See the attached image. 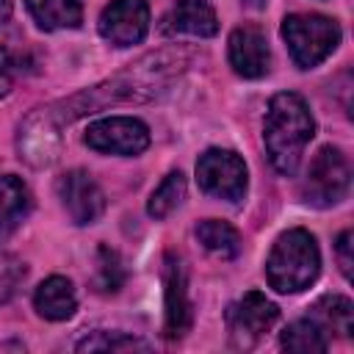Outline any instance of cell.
<instances>
[{
  "instance_id": "1",
  "label": "cell",
  "mask_w": 354,
  "mask_h": 354,
  "mask_svg": "<svg viewBox=\"0 0 354 354\" xmlns=\"http://www.w3.org/2000/svg\"><path fill=\"white\" fill-rule=\"evenodd\" d=\"M313 136H315V122L304 97L296 91L274 94L266 111V124H263V141H266L271 166L279 174L290 177L299 169L304 147L310 144Z\"/></svg>"
},
{
  "instance_id": "2",
  "label": "cell",
  "mask_w": 354,
  "mask_h": 354,
  "mask_svg": "<svg viewBox=\"0 0 354 354\" xmlns=\"http://www.w3.org/2000/svg\"><path fill=\"white\" fill-rule=\"evenodd\" d=\"M318 271H321L318 243L307 230L299 227L282 232L266 260V277L277 293H299L310 288Z\"/></svg>"
},
{
  "instance_id": "3",
  "label": "cell",
  "mask_w": 354,
  "mask_h": 354,
  "mask_svg": "<svg viewBox=\"0 0 354 354\" xmlns=\"http://www.w3.org/2000/svg\"><path fill=\"white\" fill-rule=\"evenodd\" d=\"M282 39L293 64L299 69H313L340 44V28L324 14H290L282 19Z\"/></svg>"
},
{
  "instance_id": "4",
  "label": "cell",
  "mask_w": 354,
  "mask_h": 354,
  "mask_svg": "<svg viewBox=\"0 0 354 354\" xmlns=\"http://www.w3.org/2000/svg\"><path fill=\"white\" fill-rule=\"evenodd\" d=\"M348 185H351L348 158L337 147H321L307 169L301 194H304V202H310L315 207H329V205H337L340 199H346Z\"/></svg>"
},
{
  "instance_id": "5",
  "label": "cell",
  "mask_w": 354,
  "mask_h": 354,
  "mask_svg": "<svg viewBox=\"0 0 354 354\" xmlns=\"http://www.w3.org/2000/svg\"><path fill=\"white\" fill-rule=\"evenodd\" d=\"M196 183L207 196L241 202L246 194V163L232 149H207L196 160Z\"/></svg>"
},
{
  "instance_id": "6",
  "label": "cell",
  "mask_w": 354,
  "mask_h": 354,
  "mask_svg": "<svg viewBox=\"0 0 354 354\" xmlns=\"http://www.w3.org/2000/svg\"><path fill=\"white\" fill-rule=\"evenodd\" d=\"M279 318V307L260 290L243 293L227 307V332L235 348H252Z\"/></svg>"
},
{
  "instance_id": "7",
  "label": "cell",
  "mask_w": 354,
  "mask_h": 354,
  "mask_svg": "<svg viewBox=\"0 0 354 354\" xmlns=\"http://www.w3.org/2000/svg\"><path fill=\"white\" fill-rule=\"evenodd\" d=\"M83 141L105 155H141L149 147V130L133 116H108L91 122Z\"/></svg>"
},
{
  "instance_id": "8",
  "label": "cell",
  "mask_w": 354,
  "mask_h": 354,
  "mask_svg": "<svg viewBox=\"0 0 354 354\" xmlns=\"http://www.w3.org/2000/svg\"><path fill=\"white\" fill-rule=\"evenodd\" d=\"M149 30L147 0H111L100 14V36L116 47L138 44Z\"/></svg>"
},
{
  "instance_id": "9",
  "label": "cell",
  "mask_w": 354,
  "mask_h": 354,
  "mask_svg": "<svg viewBox=\"0 0 354 354\" xmlns=\"http://www.w3.org/2000/svg\"><path fill=\"white\" fill-rule=\"evenodd\" d=\"M58 199L75 224H94L105 210V196L88 171L72 169L58 177Z\"/></svg>"
},
{
  "instance_id": "10",
  "label": "cell",
  "mask_w": 354,
  "mask_h": 354,
  "mask_svg": "<svg viewBox=\"0 0 354 354\" xmlns=\"http://www.w3.org/2000/svg\"><path fill=\"white\" fill-rule=\"evenodd\" d=\"M163 304H166V321H163V335L169 340H177L188 332L191 326V301H188V279L185 268L174 254H166L163 266Z\"/></svg>"
},
{
  "instance_id": "11",
  "label": "cell",
  "mask_w": 354,
  "mask_h": 354,
  "mask_svg": "<svg viewBox=\"0 0 354 354\" xmlns=\"http://www.w3.org/2000/svg\"><path fill=\"white\" fill-rule=\"evenodd\" d=\"M230 64L241 77H263L271 64L268 41L254 25L235 28L230 33Z\"/></svg>"
},
{
  "instance_id": "12",
  "label": "cell",
  "mask_w": 354,
  "mask_h": 354,
  "mask_svg": "<svg viewBox=\"0 0 354 354\" xmlns=\"http://www.w3.org/2000/svg\"><path fill=\"white\" fill-rule=\"evenodd\" d=\"M163 30L207 39V36H216L218 19L207 0H177L163 19Z\"/></svg>"
},
{
  "instance_id": "13",
  "label": "cell",
  "mask_w": 354,
  "mask_h": 354,
  "mask_svg": "<svg viewBox=\"0 0 354 354\" xmlns=\"http://www.w3.org/2000/svg\"><path fill=\"white\" fill-rule=\"evenodd\" d=\"M33 307L41 318L47 321H66L77 310V296L75 285L66 277H47L36 293H33Z\"/></svg>"
},
{
  "instance_id": "14",
  "label": "cell",
  "mask_w": 354,
  "mask_h": 354,
  "mask_svg": "<svg viewBox=\"0 0 354 354\" xmlns=\"http://www.w3.org/2000/svg\"><path fill=\"white\" fill-rule=\"evenodd\" d=\"M33 207L28 185L14 174H0V232L17 230Z\"/></svg>"
},
{
  "instance_id": "15",
  "label": "cell",
  "mask_w": 354,
  "mask_h": 354,
  "mask_svg": "<svg viewBox=\"0 0 354 354\" xmlns=\"http://www.w3.org/2000/svg\"><path fill=\"white\" fill-rule=\"evenodd\" d=\"M30 17L44 30H61V28H77L83 19L80 0H25Z\"/></svg>"
},
{
  "instance_id": "16",
  "label": "cell",
  "mask_w": 354,
  "mask_h": 354,
  "mask_svg": "<svg viewBox=\"0 0 354 354\" xmlns=\"http://www.w3.org/2000/svg\"><path fill=\"white\" fill-rule=\"evenodd\" d=\"M279 343L285 351H293V354H324L329 348L326 329L313 318H299L288 324Z\"/></svg>"
},
{
  "instance_id": "17",
  "label": "cell",
  "mask_w": 354,
  "mask_h": 354,
  "mask_svg": "<svg viewBox=\"0 0 354 354\" xmlns=\"http://www.w3.org/2000/svg\"><path fill=\"white\" fill-rule=\"evenodd\" d=\"M310 318L318 321L326 332L348 337L354 332V307L346 296H324L310 307Z\"/></svg>"
},
{
  "instance_id": "18",
  "label": "cell",
  "mask_w": 354,
  "mask_h": 354,
  "mask_svg": "<svg viewBox=\"0 0 354 354\" xmlns=\"http://www.w3.org/2000/svg\"><path fill=\"white\" fill-rule=\"evenodd\" d=\"M196 238H199V243L210 254H216L221 260L235 257L238 249H241V238H238L235 227L227 224V221H221V218H205V221H199L196 224Z\"/></svg>"
},
{
  "instance_id": "19",
  "label": "cell",
  "mask_w": 354,
  "mask_h": 354,
  "mask_svg": "<svg viewBox=\"0 0 354 354\" xmlns=\"http://www.w3.org/2000/svg\"><path fill=\"white\" fill-rule=\"evenodd\" d=\"M183 199H185V177H183V171H169L163 177V183L152 191V196L147 202V213L152 218H166Z\"/></svg>"
},
{
  "instance_id": "20",
  "label": "cell",
  "mask_w": 354,
  "mask_h": 354,
  "mask_svg": "<svg viewBox=\"0 0 354 354\" xmlns=\"http://www.w3.org/2000/svg\"><path fill=\"white\" fill-rule=\"evenodd\" d=\"M147 351L149 343L124 332H94L77 343V351Z\"/></svg>"
},
{
  "instance_id": "21",
  "label": "cell",
  "mask_w": 354,
  "mask_h": 354,
  "mask_svg": "<svg viewBox=\"0 0 354 354\" xmlns=\"http://www.w3.org/2000/svg\"><path fill=\"white\" fill-rule=\"evenodd\" d=\"M122 282H124V271H122L119 254L108 246H100V252H97V277H94L97 290L116 293L122 288Z\"/></svg>"
},
{
  "instance_id": "22",
  "label": "cell",
  "mask_w": 354,
  "mask_h": 354,
  "mask_svg": "<svg viewBox=\"0 0 354 354\" xmlns=\"http://www.w3.org/2000/svg\"><path fill=\"white\" fill-rule=\"evenodd\" d=\"M25 279V263L14 254H0V304H6Z\"/></svg>"
},
{
  "instance_id": "23",
  "label": "cell",
  "mask_w": 354,
  "mask_h": 354,
  "mask_svg": "<svg viewBox=\"0 0 354 354\" xmlns=\"http://www.w3.org/2000/svg\"><path fill=\"white\" fill-rule=\"evenodd\" d=\"M354 241V235H351V230H346V232H340V238H337V263H340V271H343V277L348 279L351 277V266H354V257H351V243Z\"/></svg>"
},
{
  "instance_id": "24",
  "label": "cell",
  "mask_w": 354,
  "mask_h": 354,
  "mask_svg": "<svg viewBox=\"0 0 354 354\" xmlns=\"http://www.w3.org/2000/svg\"><path fill=\"white\" fill-rule=\"evenodd\" d=\"M14 86V61L6 47H0V97H6Z\"/></svg>"
},
{
  "instance_id": "25",
  "label": "cell",
  "mask_w": 354,
  "mask_h": 354,
  "mask_svg": "<svg viewBox=\"0 0 354 354\" xmlns=\"http://www.w3.org/2000/svg\"><path fill=\"white\" fill-rule=\"evenodd\" d=\"M11 17V3L8 0H0V25H6Z\"/></svg>"
}]
</instances>
